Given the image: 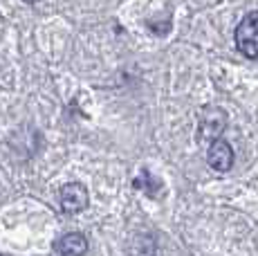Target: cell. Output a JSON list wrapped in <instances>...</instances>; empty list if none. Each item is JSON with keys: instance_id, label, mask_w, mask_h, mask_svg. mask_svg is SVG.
I'll return each mask as SVG.
<instances>
[{"instance_id": "obj_1", "label": "cell", "mask_w": 258, "mask_h": 256, "mask_svg": "<svg viewBox=\"0 0 258 256\" xmlns=\"http://www.w3.org/2000/svg\"><path fill=\"white\" fill-rule=\"evenodd\" d=\"M236 47L247 58H258V12L247 14L236 27Z\"/></svg>"}, {"instance_id": "obj_2", "label": "cell", "mask_w": 258, "mask_h": 256, "mask_svg": "<svg viewBox=\"0 0 258 256\" xmlns=\"http://www.w3.org/2000/svg\"><path fill=\"white\" fill-rule=\"evenodd\" d=\"M227 126V112L220 108H205L200 112V119H198V135L202 142H213L222 135Z\"/></svg>"}, {"instance_id": "obj_3", "label": "cell", "mask_w": 258, "mask_h": 256, "mask_svg": "<svg viewBox=\"0 0 258 256\" xmlns=\"http://www.w3.org/2000/svg\"><path fill=\"white\" fill-rule=\"evenodd\" d=\"M61 207L68 214H79L88 207V191L83 184L79 182H72V184H66L61 189Z\"/></svg>"}, {"instance_id": "obj_4", "label": "cell", "mask_w": 258, "mask_h": 256, "mask_svg": "<svg viewBox=\"0 0 258 256\" xmlns=\"http://www.w3.org/2000/svg\"><path fill=\"white\" fill-rule=\"evenodd\" d=\"M207 162H209L211 169L220 171V173H225V171L231 169V164H234V151H231V146L227 144L225 140H213L211 146H209V155H207Z\"/></svg>"}, {"instance_id": "obj_5", "label": "cell", "mask_w": 258, "mask_h": 256, "mask_svg": "<svg viewBox=\"0 0 258 256\" xmlns=\"http://www.w3.org/2000/svg\"><path fill=\"white\" fill-rule=\"evenodd\" d=\"M61 256H83L88 252V238L83 234H66L56 243Z\"/></svg>"}, {"instance_id": "obj_6", "label": "cell", "mask_w": 258, "mask_h": 256, "mask_svg": "<svg viewBox=\"0 0 258 256\" xmlns=\"http://www.w3.org/2000/svg\"><path fill=\"white\" fill-rule=\"evenodd\" d=\"M133 184H135L137 189H142L144 194L153 196V198H157V196H160V191H162V182L153 178V173H148V171H142L140 178L133 182Z\"/></svg>"}, {"instance_id": "obj_7", "label": "cell", "mask_w": 258, "mask_h": 256, "mask_svg": "<svg viewBox=\"0 0 258 256\" xmlns=\"http://www.w3.org/2000/svg\"><path fill=\"white\" fill-rule=\"evenodd\" d=\"M25 3H38V0H25Z\"/></svg>"}]
</instances>
